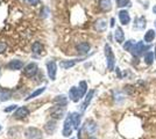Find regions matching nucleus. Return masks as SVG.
Masks as SVG:
<instances>
[{
  "label": "nucleus",
  "instance_id": "nucleus-1",
  "mask_svg": "<svg viewBox=\"0 0 156 139\" xmlns=\"http://www.w3.org/2000/svg\"><path fill=\"white\" fill-rule=\"evenodd\" d=\"M105 56H106V60H107V67L110 71L114 70V65H115V57L111 45L106 44L105 45Z\"/></svg>",
  "mask_w": 156,
  "mask_h": 139
},
{
  "label": "nucleus",
  "instance_id": "nucleus-2",
  "mask_svg": "<svg viewBox=\"0 0 156 139\" xmlns=\"http://www.w3.org/2000/svg\"><path fill=\"white\" fill-rule=\"evenodd\" d=\"M73 131V124H72V119H71V114L68 115V117L64 121V126H63V136L64 137H70Z\"/></svg>",
  "mask_w": 156,
  "mask_h": 139
},
{
  "label": "nucleus",
  "instance_id": "nucleus-3",
  "mask_svg": "<svg viewBox=\"0 0 156 139\" xmlns=\"http://www.w3.org/2000/svg\"><path fill=\"white\" fill-rule=\"evenodd\" d=\"M65 114V107L64 106H59V104H56L55 107H52L50 109V116H51L54 119H61L63 118Z\"/></svg>",
  "mask_w": 156,
  "mask_h": 139
},
{
  "label": "nucleus",
  "instance_id": "nucleus-4",
  "mask_svg": "<svg viewBox=\"0 0 156 139\" xmlns=\"http://www.w3.org/2000/svg\"><path fill=\"white\" fill-rule=\"evenodd\" d=\"M149 49V46H146L144 45V43L143 42H137V43H135L134 44V46H133V49H132V51H130V53L134 56V57H139V56H141L146 50H148Z\"/></svg>",
  "mask_w": 156,
  "mask_h": 139
},
{
  "label": "nucleus",
  "instance_id": "nucleus-5",
  "mask_svg": "<svg viewBox=\"0 0 156 139\" xmlns=\"http://www.w3.org/2000/svg\"><path fill=\"white\" fill-rule=\"evenodd\" d=\"M37 71H39L37 64L36 63H29L23 68V74L26 75L27 78H33V77H35V74L37 73Z\"/></svg>",
  "mask_w": 156,
  "mask_h": 139
},
{
  "label": "nucleus",
  "instance_id": "nucleus-6",
  "mask_svg": "<svg viewBox=\"0 0 156 139\" xmlns=\"http://www.w3.org/2000/svg\"><path fill=\"white\" fill-rule=\"evenodd\" d=\"M25 136L27 139H42V132L36 127H28Z\"/></svg>",
  "mask_w": 156,
  "mask_h": 139
},
{
  "label": "nucleus",
  "instance_id": "nucleus-7",
  "mask_svg": "<svg viewBox=\"0 0 156 139\" xmlns=\"http://www.w3.org/2000/svg\"><path fill=\"white\" fill-rule=\"evenodd\" d=\"M47 72H48V77L50 78V80L56 79V73H57V64L51 60L47 63Z\"/></svg>",
  "mask_w": 156,
  "mask_h": 139
},
{
  "label": "nucleus",
  "instance_id": "nucleus-8",
  "mask_svg": "<svg viewBox=\"0 0 156 139\" xmlns=\"http://www.w3.org/2000/svg\"><path fill=\"white\" fill-rule=\"evenodd\" d=\"M23 67V61L19 59H14L11 60L8 64H7V68L9 70H13V71H19Z\"/></svg>",
  "mask_w": 156,
  "mask_h": 139
},
{
  "label": "nucleus",
  "instance_id": "nucleus-9",
  "mask_svg": "<svg viewBox=\"0 0 156 139\" xmlns=\"http://www.w3.org/2000/svg\"><path fill=\"white\" fill-rule=\"evenodd\" d=\"M28 115H29V110L27 109L26 107H20V108L16 109V111L14 113V117L16 119H22L26 118Z\"/></svg>",
  "mask_w": 156,
  "mask_h": 139
},
{
  "label": "nucleus",
  "instance_id": "nucleus-10",
  "mask_svg": "<svg viewBox=\"0 0 156 139\" xmlns=\"http://www.w3.org/2000/svg\"><path fill=\"white\" fill-rule=\"evenodd\" d=\"M119 20L121 22V25H124V26H127L128 23L130 22V16H129V13L126 11V9H122V11H120L119 12Z\"/></svg>",
  "mask_w": 156,
  "mask_h": 139
},
{
  "label": "nucleus",
  "instance_id": "nucleus-11",
  "mask_svg": "<svg viewBox=\"0 0 156 139\" xmlns=\"http://www.w3.org/2000/svg\"><path fill=\"white\" fill-rule=\"evenodd\" d=\"M82 130H84L85 132L92 134V133H94V131L97 130V124H96L93 121H86V123L83 125V129H82Z\"/></svg>",
  "mask_w": 156,
  "mask_h": 139
},
{
  "label": "nucleus",
  "instance_id": "nucleus-12",
  "mask_svg": "<svg viewBox=\"0 0 156 139\" xmlns=\"http://www.w3.org/2000/svg\"><path fill=\"white\" fill-rule=\"evenodd\" d=\"M83 59H71V60H62L61 63H59V66L62 67V68H64V70H68V68H71L73 67L79 61H82Z\"/></svg>",
  "mask_w": 156,
  "mask_h": 139
},
{
  "label": "nucleus",
  "instance_id": "nucleus-13",
  "mask_svg": "<svg viewBox=\"0 0 156 139\" xmlns=\"http://www.w3.org/2000/svg\"><path fill=\"white\" fill-rule=\"evenodd\" d=\"M69 98L73 102H78L79 100L82 99L80 98V94H79V89H78L77 87H71L70 88V91H69Z\"/></svg>",
  "mask_w": 156,
  "mask_h": 139
},
{
  "label": "nucleus",
  "instance_id": "nucleus-14",
  "mask_svg": "<svg viewBox=\"0 0 156 139\" xmlns=\"http://www.w3.org/2000/svg\"><path fill=\"white\" fill-rule=\"evenodd\" d=\"M93 95H94V91H93V89H91V91H89V92H87V94H86V98H85L84 103H83V104H82V107H80V110H82V111H85V109H86V108H87V106L90 104V102H91Z\"/></svg>",
  "mask_w": 156,
  "mask_h": 139
},
{
  "label": "nucleus",
  "instance_id": "nucleus-15",
  "mask_svg": "<svg viewBox=\"0 0 156 139\" xmlns=\"http://www.w3.org/2000/svg\"><path fill=\"white\" fill-rule=\"evenodd\" d=\"M80 118H82V115L79 113H71V119H72V124H73V129L79 130Z\"/></svg>",
  "mask_w": 156,
  "mask_h": 139
},
{
  "label": "nucleus",
  "instance_id": "nucleus-16",
  "mask_svg": "<svg viewBox=\"0 0 156 139\" xmlns=\"http://www.w3.org/2000/svg\"><path fill=\"white\" fill-rule=\"evenodd\" d=\"M90 44L87 43V42H82V43H79L77 45V51L80 55H86V53L90 51Z\"/></svg>",
  "mask_w": 156,
  "mask_h": 139
},
{
  "label": "nucleus",
  "instance_id": "nucleus-17",
  "mask_svg": "<svg viewBox=\"0 0 156 139\" xmlns=\"http://www.w3.org/2000/svg\"><path fill=\"white\" fill-rule=\"evenodd\" d=\"M114 38L117 41L118 43H124L125 41V34H124V30L120 28V27H118L117 29H115V33H114Z\"/></svg>",
  "mask_w": 156,
  "mask_h": 139
},
{
  "label": "nucleus",
  "instance_id": "nucleus-18",
  "mask_svg": "<svg viewBox=\"0 0 156 139\" xmlns=\"http://www.w3.org/2000/svg\"><path fill=\"white\" fill-rule=\"evenodd\" d=\"M99 6L104 12H108L112 9V2H111V0H100Z\"/></svg>",
  "mask_w": 156,
  "mask_h": 139
},
{
  "label": "nucleus",
  "instance_id": "nucleus-19",
  "mask_svg": "<svg viewBox=\"0 0 156 139\" xmlns=\"http://www.w3.org/2000/svg\"><path fill=\"white\" fill-rule=\"evenodd\" d=\"M144 27H146V18H144V16L135 18V25H134V28H135V29H143Z\"/></svg>",
  "mask_w": 156,
  "mask_h": 139
},
{
  "label": "nucleus",
  "instance_id": "nucleus-20",
  "mask_svg": "<svg viewBox=\"0 0 156 139\" xmlns=\"http://www.w3.org/2000/svg\"><path fill=\"white\" fill-rule=\"evenodd\" d=\"M54 102L56 103V104H59V106H66V103H68V98L65 96V95H58V96H56L55 99H54Z\"/></svg>",
  "mask_w": 156,
  "mask_h": 139
},
{
  "label": "nucleus",
  "instance_id": "nucleus-21",
  "mask_svg": "<svg viewBox=\"0 0 156 139\" xmlns=\"http://www.w3.org/2000/svg\"><path fill=\"white\" fill-rule=\"evenodd\" d=\"M106 27H107V23H106V20H104V19L98 20L96 22V25H94V28L97 29L98 31H104L106 29Z\"/></svg>",
  "mask_w": 156,
  "mask_h": 139
},
{
  "label": "nucleus",
  "instance_id": "nucleus-22",
  "mask_svg": "<svg viewBox=\"0 0 156 139\" xmlns=\"http://www.w3.org/2000/svg\"><path fill=\"white\" fill-rule=\"evenodd\" d=\"M44 129H46L47 133L52 134V133L55 132V130H56V123H55L54 121H50V122H48V123L46 124Z\"/></svg>",
  "mask_w": 156,
  "mask_h": 139
},
{
  "label": "nucleus",
  "instance_id": "nucleus-23",
  "mask_svg": "<svg viewBox=\"0 0 156 139\" xmlns=\"http://www.w3.org/2000/svg\"><path fill=\"white\" fill-rule=\"evenodd\" d=\"M42 50H43V45L40 43V42H34L32 45V51L35 55H40V53L42 52Z\"/></svg>",
  "mask_w": 156,
  "mask_h": 139
},
{
  "label": "nucleus",
  "instance_id": "nucleus-24",
  "mask_svg": "<svg viewBox=\"0 0 156 139\" xmlns=\"http://www.w3.org/2000/svg\"><path fill=\"white\" fill-rule=\"evenodd\" d=\"M155 31L153 30V29H149L147 33L144 34V42H147V43H150V42H153L154 38H155Z\"/></svg>",
  "mask_w": 156,
  "mask_h": 139
},
{
  "label": "nucleus",
  "instance_id": "nucleus-25",
  "mask_svg": "<svg viewBox=\"0 0 156 139\" xmlns=\"http://www.w3.org/2000/svg\"><path fill=\"white\" fill-rule=\"evenodd\" d=\"M154 58H155L154 52H153V51H149V52H147L144 55V63H146L147 65H151L153 61H154Z\"/></svg>",
  "mask_w": 156,
  "mask_h": 139
},
{
  "label": "nucleus",
  "instance_id": "nucleus-26",
  "mask_svg": "<svg viewBox=\"0 0 156 139\" xmlns=\"http://www.w3.org/2000/svg\"><path fill=\"white\" fill-rule=\"evenodd\" d=\"M78 89H79L80 98H83L85 94L87 93V84H86L85 81H80V82H79V86H78Z\"/></svg>",
  "mask_w": 156,
  "mask_h": 139
},
{
  "label": "nucleus",
  "instance_id": "nucleus-27",
  "mask_svg": "<svg viewBox=\"0 0 156 139\" xmlns=\"http://www.w3.org/2000/svg\"><path fill=\"white\" fill-rule=\"evenodd\" d=\"M46 91V87H41V88H39V89H36V91H34V92L27 98L26 100H32V99H34V98H36V96H39V95H41L42 93Z\"/></svg>",
  "mask_w": 156,
  "mask_h": 139
},
{
  "label": "nucleus",
  "instance_id": "nucleus-28",
  "mask_svg": "<svg viewBox=\"0 0 156 139\" xmlns=\"http://www.w3.org/2000/svg\"><path fill=\"white\" fill-rule=\"evenodd\" d=\"M12 94L11 92H7V91H0V101H7V100L11 99Z\"/></svg>",
  "mask_w": 156,
  "mask_h": 139
},
{
  "label": "nucleus",
  "instance_id": "nucleus-29",
  "mask_svg": "<svg viewBox=\"0 0 156 139\" xmlns=\"http://www.w3.org/2000/svg\"><path fill=\"white\" fill-rule=\"evenodd\" d=\"M134 44H135V42H134V41H133V40H128L124 44V50H126V51L130 52V51H132V49H133V46H134Z\"/></svg>",
  "mask_w": 156,
  "mask_h": 139
},
{
  "label": "nucleus",
  "instance_id": "nucleus-30",
  "mask_svg": "<svg viewBox=\"0 0 156 139\" xmlns=\"http://www.w3.org/2000/svg\"><path fill=\"white\" fill-rule=\"evenodd\" d=\"M128 2H129V0H118V1H117V4H118V6H119V7L126 6Z\"/></svg>",
  "mask_w": 156,
  "mask_h": 139
},
{
  "label": "nucleus",
  "instance_id": "nucleus-31",
  "mask_svg": "<svg viewBox=\"0 0 156 139\" xmlns=\"http://www.w3.org/2000/svg\"><path fill=\"white\" fill-rule=\"evenodd\" d=\"M7 49V44L5 42H0V53H2Z\"/></svg>",
  "mask_w": 156,
  "mask_h": 139
},
{
  "label": "nucleus",
  "instance_id": "nucleus-32",
  "mask_svg": "<svg viewBox=\"0 0 156 139\" xmlns=\"http://www.w3.org/2000/svg\"><path fill=\"white\" fill-rule=\"evenodd\" d=\"M16 104H13V106H9L8 108H6L5 109V113H11V111H13L14 109H16Z\"/></svg>",
  "mask_w": 156,
  "mask_h": 139
},
{
  "label": "nucleus",
  "instance_id": "nucleus-33",
  "mask_svg": "<svg viewBox=\"0 0 156 139\" xmlns=\"http://www.w3.org/2000/svg\"><path fill=\"white\" fill-rule=\"evenodd\" d=\"M28 2H29L32 6H36V5H39L40 0H28Z\"/></svg>",
  "mask_w": 156,
  "mask_h": 139
},
{
  "label": "nucleus",
  "instance_id": "nucleus-34",
  "mask_svg": "<svg viewBox=\"0 0 156 139\" xmlns=\"http://www.w3.org/2000/svg\"><path fill=\"white\" fill-rule=\"evenodd\" d=\"M48 12H49V9L48 8H43V12H42V18H46L47 15H48Z\"/></svg>",
  "mask_w": 156,
  "mask_h": 139
},
{
  "label": "nucleus",
  "instance_id": "nucleus-35",
  "mask_svg": "<svg viewBox=\"0 0 156 139\" xmlns=\"http://www.w3.org/2000/svg\"><path fill=\"white\" fill-rule=\"evenodd\" d=\"M114 19H111V27H114Z\"/></svg>",
  "mask_w": 156,
  "mask_h": 139
},
{
  "label": "nucleus",
  "instance_id": "nucleus-36",
  "mask_svg": "<svg viewBox=\"0 0 156 139\" xmlns=\"http://www.w3.org/2000/svg\"><path fill=\"white\" fill-rule=\"evenodd\" d=\"M80 132H82V130H78V139H82V137H80Z\"/></svg>",
  "mask_w": 156,
  "mask_h": 139
},
{
  "label": "nucleus",
  "instance_id": "nucleus-37",
  "mask_svg": "<svg viewBox=\"0 0 156 139\" xmlns=\"http://www.w3.org/2000/svg\"><path fill=\"white\" fill-rule=\"evenodd\" d=\"M154 55H155V58H156V45H155V52H154Z\"/></svg>",
  "mask_w": 156,
  "mask_h": 139
},
{
  "label": "nucleus",
  "instance_id": "nucleus-38",
  "mask_svg": "<svg viewBox=\"0 0 156 139\" xmlns=\"http://www.w3.org/2000/svg\"><path fill=\"white\" fill-rule=\"evenodd\" d=\"M89 139H97V138H94V137H91V138H89Z\"/></svg>",
  "mask_w": 156,
  "mask_h": 139
},
{
  "label": "nucleus",
  "instance_id": "nucleus-39",
  "mask_svg": "<svg viewBox=\"0 0 156 139\" xmlns=\"http://www.w3.org/2000/svg\"><path fill=\"white\" fill-rule=\"evenodd\" d=\"M154 25H155V28H156V20H155V22H154Z\"/></svg>",
  "mask_w": 156,
  "mask_h": 139
},
{
  "label": "nucleus",
  "instance_id": "nucleus-40",
  "mask_svg": "<svg viewBox=\"0 0 156 139\" xmlns=\"http://www.w3.org/2000/svg\"><path fill=\"white\" fill-rule=\"evenodd\" d=\"M0 130H1V126H0Z\"/></svg>",
  "mask_w": 156,
  "mask_h": 139
},
{
  "label": "nucleus",
  "instance_id": "nucleus-41",
  "mask_svg": "<svg viewBox=\"0 0 156 139\" xmlns=\"http://www.w3.org/2000/svg\"><path fill=\"white\" fill-rule=\"evenodd\" d=\"M71 139H75V138H71Z\"/></svg>",
  "mask_w": 156,
  "mask_h": 139
},
{
  "label": "nucleus",
  "instance_id": "nucleus-42",
  "mask_svg": "<svg viewBox=\"0 0 156 139\" xmlns=\"http://www.w3.org/2000/svg\"><path fill=\"white\" fill-rule=\"evenodd\" d=\"M117 1H118V0H117Z\"/></svg>",
  "mask_w": 156,
  "mask_h": 139
}]
</instances>
